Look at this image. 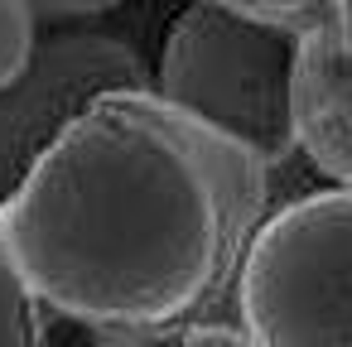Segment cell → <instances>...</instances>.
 Returning a JSON list of instances; mask_svg holds the SVG:
<instances>
[{
	"label": "cell",
	"mask_w": 352,
	"mask_h": 347,
	"mask_svg": "<svg viewBox=\"0 0 352 347\" xmlns=\"http://www.w3.org/2000/svg\"><path fill=\"white\" fill-rule=\"evenodd\" d=\"M107 347H169V342H160L155 333H116L107 337Z\"/></svg>",
	"instance_id": "cell-10"
},
{
	"label": "cell",
	"mask_w": 352,
	"mask_h": 347,
	"mask_svg": "<svg viewBox=\"0 0 352 347\" xmlns=\"http://www.w3.org/2000/svg\"><path fill=\"white\" fill-rule=\"evenodd\" d=\"M289 126L294 150L338 179V188H352V30L342 20L294 49Z\"/></svg>",
	"instance_id": "cell-5"
},
{
	"label": "cell",
	"mask_w": 352,
	"mask_h": 347,
	"mask_svg": "<svg viewBox=\"0 0 352 347\" xmlns=\"http://www.w3.org/2000/svg\"><path fill=\"white\" fill-rule=\"evenodd\" d=\"M30 323H34V299L25 294L6 246H0V347H30Z\"/></svg>",
	"instance_id": "cell-7"
},
{
	"label": "cell",
	"mask_w": 352,
	"mask_h": 347,
	"mask_svg": "<svg viewBox=\"0 0 352 347\" xmlns=\"http://www.w3.org/2000/svg\"><path fill=\"white\" fill-rule=\"evenodd\" d=\"M34 63V10L0 0V92H10Z\"/></svg>",
	"instance_id": "cell-6"
},
{
	"label": "cell",
	"mask_w": 352,
	"mask_h": 347,
	"mask_svg": "<svg viewBox=\"0 0 352 347\" xmlns=\"http://www.w3.org/2000/svg\"><path fill=\"white\" fill-rule=\"evenodd\" d=\"M342 25H347V30H352V5H342Z\"/></svg>",
	"instance_id": "cell-11"
},
{
	"label": "cell",
	"mask_w": 352,
	"mask_h": 347,
	"mask_svg": "<svg viewBox=\"0 0 352 347\" xmlns=\"http://www.w3.org/2000/svg\"><path fill=\"white\" fill-rule=\"evenodd\" d=\"M179 347H251V337L236 323H188Z\"/></svg>",
	"instance_id": "cell-9"
},
{
	"label": "cell",
	"mask_w": 352,
	"mask_h": 347,
	"mask_svg": "<svg viewBox=\"0 0 352 347\" xmlns=\"http://www.w3.org/2000/svg\"><path fill=\"white\" fill-rule=\"evenodd\" d=\"M111 92H150L145 63L121 39L68 34L34 54L30 73L0 92V203L92 102Z\"/></svg>",
	"instance_id": "cell-4"
},
{
	"label": "cell",
	"mask_w": 352,
	"mask_h": 347,
	"mask_svg": "<svg viewBox=\"0 0 352 347\" xmlns=\"http://www.w3.org/2000/svg\"><path fill=\"white\" fill-rule=\"evenodd\" d=\"M107 337H111L107 328L58 309H39L30 323V347H107Z\"/></svg>",
	"instance_id": "cell-8"
},
{
	"label": "cell",
	"mask_w": 352,
	"mask_h": 347,
	"mask_svg": "<svg viewBox=\"0 0 352 347\" xmlns=\"http://www.w3.org/2000/svg\"><path fill=\"white\" fill-rule=\"evenodd\" d=\"M294 49L299 44L289 34L241 15L236 5H188L169 25L150 92L169 111L208 126L275 169L294 155Z\"/></svg>",
	"instance_id": "cell-2"
},
{
	"label": "cell",
	"mask_w": 352,
	"mask_h": 347,
	"mask_svg": "<svg viewBox=\"0 0 352 347\" xmlns=\"http://www.w3.org/2000/svg\"><path fill=\"white\" fill-rule=\"evenodd\" d=\"M265 203L256 155L155 92H111L0 203V246L39 309L155 333L236 280Z\"/></svg>",
	"instance_id": "cell-1"
},
{
	"label": "cell",
	"mask_w": 352,
	"mask_h": 347,
	"mask_svg": "<svg viewBox=\"0 0 352 347\" xmlns=\"http://www.w3.org/2000/svg\"><path fill=\"white\" fill-rule=\"evenodd\" d=\"M232 284L251 347H352V188L265 212Z\"/></svg>",
	"instance_id": "cell-3"
}]
</instances>
